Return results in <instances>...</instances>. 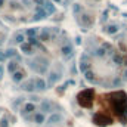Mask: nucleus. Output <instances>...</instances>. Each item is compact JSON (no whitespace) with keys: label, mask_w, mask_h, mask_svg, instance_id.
Returning a JSON list of instances; mask_svg holds the SVG:
<instances>
[{"label":"nucleus","mask_w":127,"mask_h":127,"mask_svg":"<svg viewBox=\"0 0 127 127\" xmlns=\"http://www.w3.org/2000/svg\"><path fill=\"white\" fill-rule=\"evenodd\" d=\"M7 126H9L7 120H6V118H1V121H0V127H7Z\"/></svg>","instance_id":"obj_7"},{"label":"nucleus","mask_w":127,"mask_h":127,"mask_svg":"<svg viewBox=\"0 0 127 127\" xmlns=\"http://www.w3.org/2000/svg\"><path fill=\"white\" fill-rule=\"evenodd\" d=\"M7 69H9L10 72H15V69H16V62H10L9 66H7Z\"/></svg>","instance_id":"obj_3"},{"label":"nucleus","mask_w":127,"mask_h":127,"mask_svg":"<svg viewBox=\"0 0 127 127\" xmlns=\"http://www.w3.org/2000/svg\"><path fill=\"white\" fill-rule=\"evenodd\" d=\"M25 111H28V112H31V111H34V105L32 103H28V105H25V108H24Z\"/></svg>","instance_id":"obj_5"},{"label":"nucleus","mask_w":127,"mask_h":127,"mask_svg":"<svg viewBox=\"0 0 127 127\" xmlns=\"http://www.w3.org/2000/svg\"><path fill=\"white\" fill-rule=\"evenodd\" d=\"M21 49H22L25 53H31V47H30L28 44H22V46H21Z\"/></svg>","instance_id":"obj_4"},{"label":"nucleus","mask_w":127,"mask_h":127,"mask_svg":"<svg viewBox=\"0 0 127 127\" xmlns=\"http://www.w3.org/2000/svg\"><path fill=\"white\" fill-rule=\"evenodd\" d=\"M22 40H24L22 35H16V41H18V43H22Z\"/></svg>","instance_id":"obj_9"},{"label":"nucleus","mask_w":127,"mask_h":127,"mask_svg":"<svg viewBox=\"0 0 127 127\" xmlns=\"http://www.w3.org/2000/svg\"><path fill=\"white\" fill-rule=\"evenodd\" d=\"M4 59H6V55L3 52H0V61H4Z\"/></svg>","instance_id":"obj_10"},{"label":"nucleus","mask_w":127,"mask_h":127,"mask_svg":"<svg viewBox=\"0 0 127 127\" xmlns=\"http://www.w3.org/2000/svg\"><path fill=\"white\" fill-rule=\"evenodd\" d=\"M22 77H24V72H21V71H18V72H13V81H19Z\"/></svg>","instance_id":"obj_2"},{"label":"nucleus","mask_w":127,"mask_h":127,"mask_svg":"<svg viewBox=\"0 0 127 127\" xmlns=\"http://www.w3.org/2000/svg\"><path fill=\"white\" fill-rule=\"evenodd\" d=\"M0 43H1V41H0Z\"/></svg>","instance_id":"obj_12"},{"label":"nucleus","mask_w":127,"mask_h":127,"mask_svg":"<svg viewBox=\"0 0 127 127\" xmlns=\"http://www.w3.org/2000/svg\"><path fill=\"white\" fill-rule=\"evenodd\" d=\"M93 99L99 102L93 117L95 124L108 126L114 121H121L123 124L127 123V95L124 92H114L100 96L93 93Z\"/></svg>","instance_id":"obj_1"},{"label":"nucleus","mask_w":127,"mask_h":127,"mask_svg":"<svg viewBox=\"0 0 127 127\" xmlns=\"http://www.w3.org/2000/svg\"><path fill=\"white\" fill-rule=\"evenodd\" d=\"M1 74H3V68L0 66V77H1Z\"/></svg>","instance_id":"obj_11"},{"label":"nucleus","mask_w":127,"mask_h":127,"mask_svg":"<svg viewBox=\"0 0 127 127\" xmlns=\"http://www.w3.org/2000/svg\"><path fill=\"white\" fill-rule=\"evenodd\" d=\"M35 86H37V89H44V83H43L41 80H37V83H35Z\"/></svg>","instance_id":"obj_6"},{"label":"nucleus","mask_w":127,"mask_h":127,"mask_svg":"<svg viewBox=\"0 0 127 127\" xmlns=\"http://www.w3.org/2000/svg\"><path fill=\"white\" fill-rule=\"evenodd\" d=\"M34 120H35L37 123H41V121H43V115H35V117H34Z\"/></svg>","instance_id":"obj_8"}]
</instances>
